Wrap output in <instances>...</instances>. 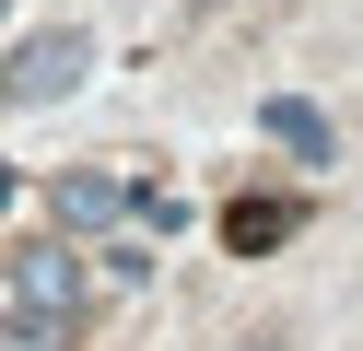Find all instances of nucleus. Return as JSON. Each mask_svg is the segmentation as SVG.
I'll use <instances>...</instances> for the list:
<instances>
[{
    "mask_svg": "<svg viewBox=\"0 0 363 351\" xmlns=\"http://www.w3.org/2000/svg\"><path fill=\"white\" fill-rule=\"evenodd\" d=\"M223 234H235V257L281 246V234H293V199H235V211H223Z\"/></svg>",
    "mask_w": 363,
    "mask_h": 351,
    "instance_id": "39448f33",
    "label": "nucleus"
},
{
    "mask_svg": "<svg viewBox=\"0 0 363 351\" xmlns=\"http://www.w3.org/2000/svg\"><path fill=\"white\" fill-rule=\"evenodd\" d=\"M188 12H223V0H188Z\"/></svg>",
    "mask_w": 363,
    "mask_h": 351,
    "instance_id": "423d86ee",
    "label": "nucleus"
},
{
    "mask_svg": "<svg viewBox=\"0 0 363 351\" xmlns=\"http://www.w3.org/2000/svg\"><path fill=\"white\" fill-rule=\"evenodd\" d=\"M48 211H59L71 234H106V223H129L141 199H129L118 176H94V164H82V176H59V187H48Z\"/></svg>",
    "mask_w": 363,
    "mask_h": 351,
    "instance_id": "f03ea898",
    "label": "nucleus"
},
{
    "mask_svg": "<svg viewBox=\"0 0 363 351\" xmlns=\"http://www.w3.org/2000/svg\"><path fill=\"white\" fill-rule=\"evenodd\" d=\"M258 129L281 140V152H305V164H328V117H316L305 94H269V106H258Z\"/></svg>",
    "mask_w": 363,
    "mask_h": 351,
    "instance_id": "20e7f679",
    "label": "nucleus"
},
{
    "mask_svg": "<svg viewBox=\"0 0 363 351\" xmlns=\"http://www.w3.org/2000/svg\"><path fill=\"white\" fill-rule=\"evenodd\" d=\"M82 70H94V47H82L71 23H59V35H24V47H12V70H0V106H59Z\"/></svg>",
    "mask_w": 363,
    "mask_h": 351,
    "instance_id": "f257e3e1",
    "label": "nucleus"
},
{
    "mask_svg": "<svg viewBox=\"0 0 363 351\" xmlns=\"http://www.w3.org/2000/svg\"><path fill=\"white\" fill-rule=\"evenodd\" d=\"M0 199H12V176H0Z\"/></svg>",
    "mask_w": 363,
    "mask_h": 351,
    "instance_id": "0eeeda50",
    "label": "nucleus"
},
{
    "mask_svg": "<svg viewBox=\"0 0 363 351\" xmlns=\"http://www.w3.org/2000/svg\"><path fill=\"white\" fill-rule=\"evenodd\" d=\"M246 351H269V340H246Z\"/></svg>",
    "mask_w": 363,
    "mask_h": 351,
    "instance_id": "6e6552de",
    "label": "nucleus"
},
{
    "mask_svg": "<svg viewBox=\"0 0 363 351\" xmlns=\"http://www.w3.org/2000/svg\"><path fill=\"white\" fill-rule=\"evenodd\" d=\"M24 316H59V328L82 316V269H71L59 246H35V257H24Z\"/></svg>",
    "mask_w": 363,
    "mask_h": 351,
    "instance_id": "7ed1b4c3",
    "label": "nucleus"
}]
</instances>
